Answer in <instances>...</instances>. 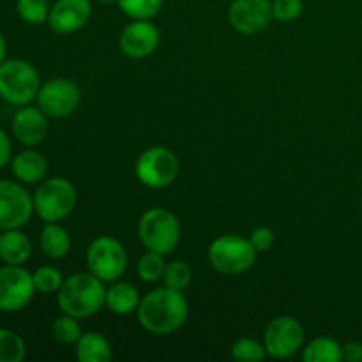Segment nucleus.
I'll return each instance as SVG.
<instances>
[{"label":"nucleus","instance_id":"obj_1","mask_svg":"<svg viewBox=\"0 0 362 362\" xmlns=\"http://www.w3.org/2000/svg\"><path fill=\"white\" fill-rule=\"evenodd\" d=\"M187 300L182 292L170 286L148 292L140 300L136 310L138 322L147 332L156 336H168L179 331L187 318Z\"/></svg>","mask_w":362,"mask_h":362},{"label":"nucleus","instance_id":"obj_2","mask_svg":"<svg viewBox=\"0 0 362 362\" xmlns=\"http://www.w3.org/2000/svg\"><path fill=\"white\" fill-rule=\"evenodd\" d=\"M105 281L88 272H76L64 279L62 286L57 292V300L62 313L74 318H88L105 306L106 288Z\"/></svg>","mask_w":362,"mask_h":362},{"label":"nucleus","instance_id":"obj_3","mask_svg":"<svg viewBox=\"0 0 362 362\" xmlns=\"http://www.w3.org/2000/svg\"><path fill=\"white\" fill-rule=\"evenodd\" d=\"M41 78L37 69L23 59H9L0 64V98L14 106L30 105L37 99Z\"/></svg>","mask_w":362,"mask_h":362},{"label":"nucleus","instance_id":"obj_4","mask_svg":"<svg viewBox=\"0 0 362 362\" xmlns=\"http://www.w3.org/2000/svg\"><path fill=\"white\" fill-rule=\"evenodd\" d=\"M138 237L148 251L168 255L180 240V223L168 209L152 207L140 218Z\"/></svg>","mask_w":362,"mask_h":362},{"label":"nucleus","instance_id":"obj_5","mask_svg":"<svg viewBox=\"0 0 362 362\" xmlns=\"http://www.w3.org/2000/svg\"><path fill=\"white\" fill-rule=\"evenodd\" d=\"M34 211L45 223H59L76 207V189L64 177L41 180L34 191Z\"/></svg>","mask_w":362,"mask_h":362},{"label":"nucleus","instance_id":"obj_6","mask_svg":"<svg viewBox=\"0 0 362 362\" xmlns=\"http://www.w3.org/2000/svg\"><path fill=\"white\" fill-rule=\"evenodd\" d=\"M257 253L250 239L228 233L212 240L209 246V262L221 274L237 276L253 267Z\"/></svg>","mask_w":362,"mask_h":362},{"label":"nucleus","instance_id":"obj_7","mask_svg":"<svg viewBox=\"0 0 362 362\" xmlns=\"http://www.w3.org/2000/svg\"><path fill=\"white\" fill-rule=\"evenodd\" d=\"M136 179L151 189L170 186L179 175V159L170 148L156 145L145 148L134 165Z\"/></svg>","mask_w":362,"mask_h":362},{"label":"nucleus","instance_id":"obj_8","mask_svg":"<svg viewBox=\"0 0 362 362\" xmlns=\"http://www.w3.org/2000/svg\"><path fill=\"white\" fill-rule=\"evenodd\" d=\"M88 271L101 281H117L127 269V255L120 240L101 235L90 243L87 250Z\"/></svg>","mask_w":362,"mask_h":362},{"label":"nucleus","instance_id":"obj_9","mask_svg":"<svg viewBox=\"0 0 362 362\" xmlns=\"http://www.w3.org/2000/svg\"><path fill=\"white\" fill-rule=\"evenodd\" d=\"M34 293V278L23 265L4 264L0 267V311L16 313L23 310Z\"/></svg>","mask_w":362,"mask_h":362},{"label":"nucleus","instance_id":"obj_10","mask_svg":"<svg viewBox=\"0 0 362 362\" xmlns=\"http://www.w3.org/2000/svg\"><path fill=\"white\" fill-rule=\"evenodd\" d=\"M34 197L23 182L0 180V230L21 228L34 214Z\"/></svg>","mask_w":362,"mask_h":362},{"label":"nucleus","instance_id":"obj_11","mask_svg":"<svg viewBox=\"0 0 362 362\" xmlns=\"http://www.w3.org/2000/svg\"><path fill=\"white\" fill-rule=\"evenodd\" d=\"M81 103V90L78 83L69 78H52L41 85L37 105L42 112L53 119H66L76 112Z\"/></svg>","mask_w":362,"mask_h":362},{"label":"nucleus","instance_id":"obj_12","mask_svg":"<svg viewBox=\"0 0 362 362\" xmlns=\"http://www.w3.org/2000/svg\"><path fill=\"white\" fill-rule=\"evenodd\" d=\"M304 343V329L297 318L283 315L265 327L264 346L267 356L274 359H288L296 356Z\"/></svg>","mask_w":362,"mask_h":362},{"label":"nucleus","instance_id":"obj_13","mask_svg":"<svg viewBox=\"0 0 362 362\" xmlns=\"http://www.w3.org/2000/svg\"><path fill=\"white\" fill-rule=\"evenodd\" d=\"M228 18L230 25L239 34H258L274 18L272 2L271 0H232Z\"/></svg>","mask_w":362,"mask_h":362},{"label":"nucleus","instance_id":"obj_14","mask_svg":"<svg viewBox=\"0 0 362 362\" xmlns=\"http://www.w3.org/2000/svg\"><path fill=\"white\" fill-rule=\"evenodd\" d=\"M158 45L159 30L151 20H134L120 32V52L129 59H145L156 52Z\"/></svg>","mask_w":362,"mask_h":362},{"label":"nucleus","instance_id":"obj_15","mask_svg":"<svg viewBox=\"0 0 362 362\" xmlns=\"http://www.w3.org/2000/svg\"><path fill=\"white\" fill-rule=\"evenodd\" d=\"M90 0H57L49 9L48 25L57 34H73L90 20Z\"/></svg>","mask_w":362,"mask_h":362},{"label":"nucleus","instance_id":"obj_16","mask_svg":"<svg viewBox=\"0 0 362 362\" xmlns=\"http://www.w3.org/2000/svg\"><path fill=\"white\" fill-rule=\"evenodd\" d=\"M41 108L25 105L14 112L11 129H13L14 138L25 147H34L41 144L48 133V119Z\"/></svg>","mask_w":362,"mask_h":362},{"label":"nucleus","instance_id":"obj_17","mask_svg":"<svg viewBox=\"0 0 362 362\" xmlns=\"http://www.w3.org/2000/svg\"><path fill=\"white\" fill-rule=\"evenodd\" d=\"M11 170L20 182L37 184L45 180L46 173H48V161L41 152L27 148V151H21L16 156H13Z\"/></svg>","mask_w":362,"mask_h":362},{"label":"nucleus","instance_id":"obj_18","mask_svg":"<svg viewBox=\"0 0 362 362\" xmlns=\"http://www.w3.org/2000/svg\"><path fill=\"white\" fill-rule=\"evenodd\" d=\"M32 257V243L20 228L2 230L0 233V260L9 265H23Z\"/></svg>","mask_w":362,"mask_h":362},{"label":"nucleus","instance_id":"obj_19","mask_svg":"<svg viewBox=\"0 0 362 362\" xmlns=\"http://www.w3.org/2000/svg\"><path fill=\"white\" fill-rule=\"evenodd\" d=\"M140 293L136 286L131 283L117 281L110 288H106L105 306L115 315H129L140 306Z\"/></svg>","mask_w":362,"mask_h":362},{"label":"nucleus","instance_id":"obj_20","mask_svg":"<svg viewBox=\"0 0 362 362\" xmlns=\"http://www.w3.org/2000/svg\"><path fill=\"white\" fill-rule=\"evenodd\" d=\"M39 246L42 253L52 260H60L71 250V237L59 223H46L39 233Z\"/></svg>","mask_w":362,"mask_h":362},{"label":"nucleus","instance_id":"obj_21","mask_svg":"<svg viewBox=\"0 0 362 362\" xmlns=\"http://www.w3.org/2000/svg\"><path fill=\"white\" fill-rule=\"evenodd\" d=\"M112 356V345L99 332H85L76 341V359L80 362H108Z\"/></svg>","mask_w":362,"mask_h":362},{"label":"nucleus","instance_id":"obj_22","mask_svg":"<svg viewBox=\"0 0 362 362\" xmlns=\"http://www.w3.org/2000/svg\"><path fill=\"white\" fill-rule=\"evenodd\" d=\"M304 362H339L341 361V345L336 339L320 336L308 343L303 349Z\"/></svg>","mask_w":362,"mask_h":362},{"label":"nucleus","instance_id":"obj_23","mask_svg":"<svg viewBox=\"0 0 362 362\" xmlns=\"http://www.w3.org/2000/svg\"><path fill=\"white\" fill-rule=\"evenodd\" d=\"M25 341L14 331L0 327V362H21L25 359Z\"/></svg>","mask_w":362,"mask_h":362},{"label":"nucleus","instance_id":"obj_24","mask_svg":"<svg viewBox=\"0 0 362 362\" xmlns=\"http://www.w3.org/2000/svg\"><path fill=\"white\" fill-rule=\"evenodd\" d=\"M117 6L133 20H151L161 11L163 0H117Z\"/></svg>","mask_w":362,"mask_h":362},{"label":"nucleus","instance_id":"obj_25","mask_svg":"<svg viewBox=\"0 0 362 362\" xmlns=\"http://www.w3.org/2000/svg\"><path fill=\"white\" fill-rule=\"evenodd\" d=\"M49 4L48 0H18L16 11L25 23L41 25L48 23L49 16Z\"/></svg>","mask_w":362,"mask_h":362},{"label":"nucleus","instance_id":"obj_26","mask_svg":"<svg viewBox=\"0 0 362 362\" xmlns=\"http://www.w3.org/2000/svg\"><path fill=\"white\" fill-rule=\"evenodd\" d=\"M165 255L161 253H154V251H147L144 257L138 260L136 264V272L144 281L147 283H154L163 279V274H165Z\"/></svg>","mask_w":362,"mask_h":362},{"label":"nucleus","instance_id":"obj_27","mask_svg":"<svg viewBox=\"0 0 362 362\" xmlns=\"http://www.w3.org/2000/svg\"><path fill=\"white\" fill-rule=\"evenodd\" d=\"M52 334L53 338L59 343H62V345H73V343H76L78 339L81 338L83 332H81L78 318L64 313L62 317L55 318V322H53Z\"/></svg>","mask_w":362,"mask_h":362},{"label":"nucleus","instance_id":"obj_28","mask_svg":"<svg viewBox=\"0 0 362 362\" xmlns=\"http://www.w3.org/2000/svg\"><path fill=\"white\" fill-rule=\"evenodd\" d=\"M32 278H34L35 292L45 293V296L59 292L64 283L62 272L57 267H53V265H42V267H39L32 274Z\"/></svg>","mask_w":362,"mask_h":362},{"label":"nucleus","instance_id":"obj_29","mask_svg":"<svg viewBox=\"0 0 362 362\" xmlns=\"http://www.w3.org/2000/svg\"><path fill=\"white\" fill-rule=\"evenodd\" d=\"M191 278H193V272H191V267L186 262L175 260L166 264L165 274H163L165 286H170V288L182 292L191 283Z\"/></svg>","mask_w":362,"mask_h":362},{"label":"nucleus","instance_id":"obj_30","mask_svg":"<svg viewBox=\"0 0 362 362\" xmlns=\"http://www.w3.org/2000/svg\"><path fill=\"white\" fill-rule=\"evenodd\" d=\"M267 356L264 343L253 338H240L232 346V359L239 362H260Z\"/></svg>","mask_w":362,"mask_h":362},{"label":"nucleus","instance_id":"obj_31","mask_svg":"<svg viewBox=\"0 0 362 362\" xmlns=\"http://www.w3.org/2000/svg\"><path fill=\"white\" fill-rule=\"evenodd\" d=\"M304 9L303 0H274L272 2V14L278 21H292L300 16Z\"/></svg>","mask_w":362,"mask_h":362},{"label":"nucleus","instance_id":"obj_32","mask_svg":"<svg viewBox=\"0 0 362 362\" xmlns=\"http://www.w3.org/2000/svg\"><path fill=\"white\" fill-rule=\"evenodd\" d=\"M250 240L258 253H264V251L271 250L272 244H274V232L267 226H258L251 232Z\"/></svg>","mask_w":362,"mask_h":362},{"label":"nucleus","instance_id":"obj_33","mask_svg":"<svg viewBox=\"0 0 362 362\" xmlns=\"http://www.w3.org/2000/svg\"><path fill=\"white\" fill-rule=\"evenodd\" d=\"M13 159V145H11V138L6 131L0 127V170L6 165H9Z\"/></svg>","mask_w":362,"mask_h":362},{"label":"nucleus","instance_id":"obj_34","mask_svg":"<svg viewBox=\"0 0 362 362\" xmlns=\"http://www.w3.org/2000/svg\"><path fill=\"white\" fill-rule=\"evenodd\" d=\"M341 361L362 362V343L349 341L345 345H341Z\"/></svg>","mask_w":362,"mask_h":362},{"label":"nucleus","instance_id":"obj_35","mask_svg":"<svg viewBox=\"0 0 362 362\" xmlns=\"http://www.w3.org/2000/svg\"><path fill=\"white\" fill-rule=\"evenodd\" d=\"M6 53H7V42H6V37H4L2 34H0V64L6 60Z\"/></svg>","mask_w":362,"mask_h":362},{"label":"nucleus","instance_id":"obj_36","mask_svg":"<svg viewBox=\"0 0 362 362\" xmlns=\"http://www.w3.org/2000/svg\"><path fill=\"white\" fill-rule=\"evenodd\" d=\"M98 2H101V4H113V2H117V0H98Z\"/></svg>","mask_w":362,"mask_h":362},{"label":"nucleus","instance_id":"obj_37","mask_svg":"<svg viewBox=\"0 0 362 362\" xmlns=\"http://www.w3.org/2000/svg\"><path fill=\"white\" fill-rule=\"evenodd\" d=\"M361 209H362V200H361Z\"/></svg>","mask_w":362,"mask_h":362},{"label":"nucleus","instance_id":"obj_38","mask_svg":"<svg viewBox=\"0 0 362 362\" xmlns=\"http://www.w3.org/2000/svg\"><path fill=\"white\" fill-rule=\"evenodd\" d=\"M0 233H2V230H0Z\"/></svg>","mask_w":362,"mask_h":362}]
</instances>
